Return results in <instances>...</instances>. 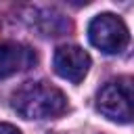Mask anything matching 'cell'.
Masks as SVG:
<instances>
[{
    "label": "cell",
    "mask_w": 134,
    "mask_h": 134,
    "mask_svg": "<svg viewBox=\"0 0 134 134\" xmlns=\"http://www.w3.org/2000/svg\"><path fill=\"white\" fill-rule=\"evenodd\" d=\"M10 107L25 119H52L67 111V98L48 82H25L13 92Z\"/></svg>",
    "instance_id": "1"
},
{
    "label": "cell",
    "mask_w": 134,
    "mask_h": 134,
    "mask_svg": "<svg viewBox=\"0 0 134 134\" xmlns=\"http://www.w3.org/2000/svg\"><path fill=\"white\" fill-rule=\"evenodd\" d=\"M96 109L111 121H134V77L119 75L109 80L96 94Z\"/></svg>",
    "instance_id": "2"
},
{
    "label": "cell",
    "mask_w": 134,
    "mask_h": 134,
    "mask_svg": "<svg viewBox=\"0 0 134 134\" xmlns=\"http://www.w3.org/2000/svg\"><path fill=\"white\" fill-rule=\"evenodd\" d=\"M88 38H90V44L94 48H98L100 52H107V54H115L119 50L126 48L128 40H130V34H128V27L126 23L113 15V13H100L96 15L90 25H88Z\"/></svg>",
    "instance_id": "3"
},
{
    "label": "cell",
    "mask_w": 134,
    "mask_h": 134,
    "mask_svg": "<svg viewBox=\"0 0 134 134\" xmlns=\"http://www.w3.org/2000/svg\"><path fill=\"white\" fill-rule=\"evenodd\" d=\"M90 54L75 46V44H63L54 50V57H52V65H54V71L57 75H61L63 80H69L73 84H80L88 69H90Z\"/></svg>",
    "instance_id": "4"
},
{
    "label": "cell",
    "mask_w": 134,
    "mask_h": 134,
    "mask_svg": "<svg viewBox=\"0 0 134 134\" xmlns=\"http://www.w3.org/2000/svg\"><path fill=\"white\" fill-rule=\"evenodd\" d=\"M36 63V52L13 40H0V77H8L13 73L25 71L34 67Z\"/></svg>",
    "instance_id": "5"
},
{
    "label": "cell",
    "mask_w": 134,
    "mask_h": 134,
    "mask_svg": "<svg viewBox=\"0 0 134 134\" xmlns=\"http://www.w3.org/2000/svg\"><path fill=\"white\" fill-rule=\"evenodd\" d=\"M31 15H34L31 23L44 36H61L63 31L69 29V21L54 8H34Z\"/></svg>",
    "instance_id": "6"
},
{
    "label": "cell",
    "mask_w": 134,
    "mask_h": 134,
    "mask_svg": "<svg viewBox=\"0 0 134 134\" xmlns=\"http://www.w3.org/2000/svg\"><path fill=\"white\" fill-rule=\"evenodd\" d=\"M0 134H21V130H19V128H15L13 124L0 121Z\"/></svg>",
    "instance_id": "7"
}]
</instances>
